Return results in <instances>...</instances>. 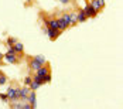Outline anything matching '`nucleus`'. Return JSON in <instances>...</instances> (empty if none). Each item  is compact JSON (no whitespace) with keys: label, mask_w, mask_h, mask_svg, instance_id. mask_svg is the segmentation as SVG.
I'll use <instances>...</instances> for the list:
<instances>
[{"label":"nucleus","mask_w":123,"mask_h":109,"mask_svg":"<svg viewBox=\"0 0 123 109\" xmlns=\"http://www.w3.org/2000/svg\"><path fill=\"white\" fill-rule=\"evenodd\" d=\"M84 12H85L86 14V17H95L96 14H98V12L91 6V4H86L85 7H84Z\"/></svg>","instance_id":"f257e3e1"},{"label":"nucleus","mask_w":123,"mask_h":109,"mask_svg":"<svg viewBox=\"0 0 123 109\" xmlns=\"http://www.w3.org/2000/svg\"><path fill=\"white\" fill-rule=\"evenodd\" d=\"M7 98H9V101H17L18 96H17V91H16V88H7Z\"/></svg>","instance_id":"f03ea898"},{"label":"nucleus","mask_w":123,"mask_h":109,"mask_svg":"<svg viewBox=\"0 0 123 109\" xmlns=\"http://www.w3.org/2000/svg\"><path fill=\"white\" fill-rule=\"evenodd\" d=\"M47 74H49V68L47 64H44V65H41L40 68H38L37 71H36V75H38V77H44V75H47Z\"/></svg>","instance_id":"7ed1b4c3"},{"label":"nucleus","mask_w":123,"mask_h":109,"mask_svg":"<svg viewBox=\"0 0 123 109\" xmlns=\"http://www.w3.org/2000/svg\"><path fill=\"white\" fill-rule=\"evenodd\" d=\"M3 58L7 61L9 64H16V62L18 61V55H17V54H4Z\"/></svg>","instance_id":"20e7f679"},{"label":"nucleus","mask_w":123,"mask_h":109,"mask_svg":"<svg viewBox=\"0 0 123 109\" xmlns=\"http://www.w3.org/2000/svg\"><path fill=\"white\" fill-rule=\"evenodd\" d=\"M45 31H47V34H48L49 40H55L57 37L60 36V33H61L60 30H52V28H48V27H47V30H45Z\"/></svg>","instance_id":"39448f33"},{"label":"nucleus","mask_w":123,"mask_h":109,"mask_svg":"<svg viewBox=\"0 0 123 109\" xmlns=\"http://www.w3.org/2000/svg\"><path fill=\"white\" fill-rule=\"evenodd\" d=\"M28 94H30V86H24V88H21V91H20V96H18V99H23V101H27V98H28Z\"/></svg>","instance_id":"423d86ee"},{"label":"nucleus","mask_w":123,"mask_h":109,"mask_svg":"<svg viewBox=\"0 0 123 109\" xmlns=\"http://www.w3.org/2000/svg\"><path fill=\"white\" fill-rule=\"evenodd\" d=\"M27 101L31 103V106H33V108H36V106H37V101H36V91H30Z\"/></svg>","instance_id":"0eeeda50"},{"label":"nucleus","mask_w":123,"mask_h":109,"mask_svg":"<svg viewBox=\"0 0 123 109\" xmlns=\"http://www.w3.org/2000/svg\"><path fill=\"white\" fill-rule=\"evenodd\" d=\"M78 13H75V12H72V13H69V27L71 26H75L76 23H78Z\"/></svg>","instance_id":"6e6552de"},{"label":"nucleus","mask_w":123,"mask_h":109,"mask_svg":"<svg viewBox=\"0 0 123 109\" xmlns=\"http://www.w3.org/2000/svg\"><path fill=\"white\" fill-rule=\"evenodd\" d=\"M13 48H14V51L18 54V52H23V50H24V45H23V43H18V41H16V44L14 45H12Z\"/></svg>","instance_id":"1a4fd4ad"},{"label":"nucleus","mask_w":123,"mask_h":109,"mask_svg":"<svg viewBox=\"0 0 123 109\" xmlns=\"http://www.w3.org/2000/svg\"><path fill=\"white\" fill-rule=\"evenodd\" d=\"M40 67H41V64H40V62H38L37 60H34V58H33V60L30 61V68H31V70L37 71V70L40 68Z\"/></svg>","instance_id":"9d476101"},{"label":"nucleus","mask_w":123,"mask_h":109,"mask_svg":"<svg viewBox=\"0 0 123 109\" xmlns=\"http://www.w3.org/2000/svg\"><path fill=\"white\" fill-rule=\"evenodd\" d=\"M76 19H78V21H79V23H85L88 17H86L85 12H84V10H81V12L78 13V17H76Z\"/></svg>","instance_id":"9b49d317"},{"label":"nucleus","mask_w":123,"mask_h":109,"mask_svg":"<svg viewBox=\"0 0 123 109\" xmlns=\"http://www.w3.org/2000/svg\"><path fill=\"white\" fill-rule=\"evenodd\" d=\"M40 86H41V85L38 84L37 81H34V79H33V81H31V84H30V89H31V91H37Z\"/></svg>","instance_id":"f8f14e48"},{"label":"nucleus","mask_w":123,"mask_h":109,"mask_svg":"<svg viewBox=\"0 0 123 109\" xmlns=\"http://www.w3.org/2000/svg\"><path fill=\"white\" fill-rule=\"evenodd\" d=\"M91 6H92L96 12H99V10H100V6H99L98 0H91Z\"/></svg>","instance_id":"ddd939ff"},{"label":"nucleus","mask_w":123,"mask_h":109,"mask_svg":"<svg viewBox=\"0 0 123 109\" xmlns=\"http://www.w3.org/2000/svg\"><path fill=\"white\" fill-rule=\"evenodd\" d=\"M34 60H37L41 65H44V64H45V57H44V55H36V57H34Z\"/></svg>","instance_id":"4468645a"},{"label":"nucleus","mask_w":123,"mask_h":109,"mask_svg":"<svg viewBox=\"0 0 123 109\" xmlns=\"http://www.w3.org/2000/svg\"><path fill=\"white\" fill-rule=\"evenodd\" d=\"M16 41H17V38H16V37H10V38H7V45H9V47H12V45L16 44Z\"/></svg>","instance_id":"2eb2a0df"},{"label":"nucleus","mask_w":123,"mask_h":109,"mask_svg":"<svg viewBox=\"0 0 123 109\" xmlns=\"http://www.w3.org/2000/svg\"><path fill=\"white\" fill-rule=\"evenodd\" d=\"M6 82H7V77L3 72H0V85H4Z\"/></svg>","instance_id":"dca6fc26"},{"label":"nucleus","mask_w":123,"mask_h":109,"mask_svg":"<svg viewBox=\"0 0 123 109\" xmlns=\"http://www.w3.org/2000/svg\"><path fill=\"white\" fill-rule=\"evenodd\" d=\"M12 108H14V109H23V103H17L16 101H13Z\"/></svg>","instance_id":"f3484780"},{"label":"nucleus","mask_w":123,"mask_h":109,"mask_svg":"<svg viewBox=\"0 0 123 109\" xmlns=\"http://www.w3.org/2000/svg\"><path fill=\"white\" fill-rule=\"evenodd\" d=\"M43 81H44V84H47V82H49V81H51V75H49V74H47V75H44V77H43Z\"/></svg>","instance_id":"a211bd4d"},{"label":"nucleus","mask_w":123,"mask_h":109,"mask_svg":"<svg viewBox=\"0 0 123 109\" xmlns=\"http://www.w3.org/2000/svg\"><path fill=\"white\" fill-rule=\"evenodd\" d=\"M31 81H33V78H31V77H27V78L24 79V85H25V86H30Z\"/></svg>","instance_id":"6ab92c4d"},{"label":"nucleus","mask_w":123,"mask_h":109,"mask_svg":"<svg viewBox=\"0 0 123 109\" xmlns=\"http://www.w3.org/2000/svg\"><path fill=\"white\" fill-rule=\"evenodd\" d=\"M0 99H1L3 102H7V101H9V98H7V94H0Z\"/></svg>","instance_id":"aec40b11"},{"label":"nucleus","mask_w":123,"mask_h":109,"mask_svg":"<svg viewBox=\"0 0 123 109\" xmlns=\"http://www.w3.org/2000/svg\"><path fill=\"white\" fill-rule=\"evenodd\" d=\"M31 103H23V109H31Z\"/></svg>","instance_id":"412c9836"},{"label":"nucleus","mask_w":123,"mask_h":109,"mask_svg":"<svg viewBox=\"0 0 123 109\" xmlns=\"http://www.w3.org/2000/svg\"><path fill=\"white\" fill-rule=\"evenodd\" d=\"M98 3H99V6H100V9L105 7V0H98Z\"/></svg>","instance_id":"4be33fe9"},{"label":"nucleus","mask_w":123,"mask_h":109,"mask_svg":"<svg viewBox=\"0 0 123 109\" xmlns=\"http://www.w3.org/2000/svg\"><path fill=\"white\" fill-rule=\"evenodd\" d=\"M61 3H64V4H67V3H69V0H60Z\"/></svg>","instance_id":"5701e85b"},{"label":"nucleus","mask_w":123,"mask_h":109,"mask_svg":"<svg viewBox=\"0 0 123 109\" xmlns=\"http://www.w3.org/2000/svg\"><path fill=\"white\" fill-rule=\"evenodd\" d=\"M3 57H4V55H3V54L0 52V62H1V60H3Z\"/></svg>","instance_id":"b1692460"}]
</instances>
